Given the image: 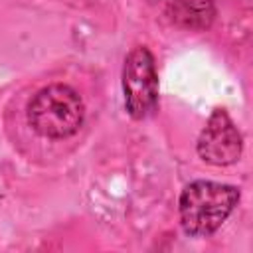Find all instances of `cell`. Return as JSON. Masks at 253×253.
I'll return each instance as SVG.
<instances>
[{
  "label": "cell",
  "instance_id": "obj_1",
  "mask_svg": "<svg viewBox=\"0 0 253 253\" xmlns=\"http://www.w3.org/2000/svg\"><path fill=\"white\" fill-rule=\"evenodd\" d=\"M239 202V190L229 184L196 180L188 184L178 202L182 229L192 237H208L221 227Z\"/></svg>",
  "mask_w": 253,
  "mask_h": 253
},
{
  "label": "cell",
  "instance_id": "obj_2",
  "mask_svg": "<svg viewBox=\"0 0 253 253\" xmlns=\"http://www.w3.org/2000/svg\"><path fill=\"white\" fill-rule=\"evenodd\" d=\"M85 107L79 93L63 83L40 89L28 103V123L43 138H67L83 125Z\"/></svg>",
  "mask_w": 253,
  "mask_h": 253
},
{
  "label": "cell",
  "instance_id": "obj_3",
  "mask_svg": "<svg viewBox=\"0 0 253 253\" xmlns=\"http://www.w3.org/2000/svg\"><path fill=\"white\" fill-rule=\"evenodd\" d=\"M123 93L126 113L134 119L150 117L158 107V73L148 47H134L123 65Z\"/></svg>",
  "mask_w": 253,
  "mask_h": 253
},
{
  "label": "cell",
  "instance_id": "obj_4",
  "mask_svg": "<svg viewBox=\"0 0 253 253\" xmlns=\"http://www.w3.org/2000/svg\"><path fill=\"white\" fill-rule=\"evenodd\" d=\"M241 134L225 109H213L198 136V156L208 164L227 166L241 156Z\"/></svg>",
  "mask_w": 253,
  "mask_h": 253
},
{
  "label": "cell",
  "instance_id": "obj_5",
  "mask_svg": "<svg viewBox=\"0 0 253 253\" xmlns=\"http://www.w3.org/2000/svg\"><path fill=\"white\" fill-rule=\"evenodd\" d=\"M168 18L186 30H206L215 20V6L211 0H168Z\"/></svg>",
  "mask_w": 253,
  "mask_h": 253
}]
</instances>
